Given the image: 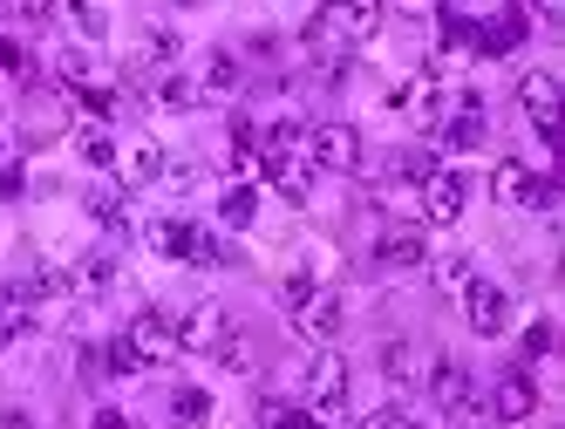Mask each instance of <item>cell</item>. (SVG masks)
I'll list each match as a JSON object with an SVG mask.
<instances>
[{"label":"cell","instance_id":"obj_1","mask_svg":"<svg viewBox=\"0 0 565 429\" xmlns=\"http://www.w3.org/2000/svg\"><path fill=\"white\" fill-rule=\"evenodd\" d=\"M423 388H429V396L443 403V416H483V388H477V375L463 368V362H429L423 368Z\"/></svg>","mask_w":565,"mask_h":429},{"label":"cell","instance_id":"obj_2","mask_svg":"<svg viewBox=\"0 0 565 429\" xmlns=\"http://www.w3.org/2000/svg\"><path fill=\"white\" fill-rule=\"evenodd\" d=\"M341 328H348V300H341L334 287H313V293L294 307V334H300V341H313V347H334V341H341Z\"/></svg>","mask_w":565,"mask_h":429},{"label":"cell","instance_id":"obj_3","mask_svg":"<svg viewBox=\"0 0 565 429\" xmlns=\"http://www.w3.org/2000/svg\"><path fill=\"white\" fill-rule=\"evenodd\" d=\"M307 164L313 171H334V178L361 171V130L354 124H313L307 130Z\"/></svg>","mask_w":565,"mask_h":429},{"label":"cell","instance_id":"obj_4","mask_svg":"<svg viewBox=\"0 0 565 429\" xmlns=\"http://www.w3.org/2000/svg\"><path fill=\"white\" fill-rule=\"evenodd\" d=\"M491 199L518 205V212H558V191L545 178H532V164H498L491 171Z\"/></svg>","mask_w":565,"mask_h":429},{"label":"cell","instance_id":"obj_5","mask_svg":"<svg viewBox=\"0 0 565 429\" xmlns=\"http://www.w3.org/2000/svg\"><path fill=\"white\" fill-rule=\"evenodd\" d=\"M124 341L137 347V362H143V368H171V362H178V321H171V314H157V307H143V314L124 328Z\"/></svg>","mask_w":565,"mask_h":429},{"label":"cell","instance_id":"obj_6","mask_svg":"<svg viewBox=\"0 0 565 429\" xmlns=\"http://www.w3.org/2000/svg\"><path fill=\"white\" fill-rule=\"evenodd\" d=\"M307 403L320 416H341L348 409V362L334 355V347H320V355H313V368H307Z\"/></svg>","mask_w":565,"mask_h":429},{"label":"cell","instance_id":"obj_7","mask_svg":"<svg viewBox=\"0 0 565 429\" xmlns=\"http://www.w3.org/2000/svg\"><path fill=\"white\" fill-rule=\"evenodd\" d=\"M225 328H232L225 307H218V300H198L191 314L178 321V355H212V347L225 341Z\"/></svg>","mask_w":565,"mask_h":429},{"label":"cell","instance_id":"obj_8","mask_svg":"<svg viewBox=\"0 0 565 429\" xmlns=\"http://www.w3.org/2000/svg\"><path fill=\"white\" fill-rule=\"evenodd\" d=\"M463 314H470L477 334H504V321H511V293H504L498 280H470V287H463Z\"/></svg>","mask_w":565,"mask_h":429},{"label":"cell","instance_id":"obj_9","mask_svg":"<svg viewBox=\"0 0 565 429\" xmlns=\"http://www.w3.org/2000/svg\"><path fill=\"white\" fill-rule=\"evenodd\" d=\"M184 62V42L164 28V21H150L143 34H137V49H130V68L137 75H164V68H178Z\"/></svg>","mask_w":565,"mask_h":429},{"label":"cell","instance_id":"obj_10","mask_svg":"<svg viewBox=\"0 0 565 429\" xmlns=\"http://www.w3.org/2000/svg\"><path fill=\"white\" fill-rule=\"evenodd\" d=\"M532 409H539V382H532V368H504L498 388H491V416H498V422H524Z\"/></svg>","mask_w":565,"mask_h":429},{"label":"cell","instance_id":"obj_11","mask_svg":"<svg viewBox=\"0 0 565 429\" xmlns=\"http://www.w3.org/2000/svg\"><path fill=\"white\" fill-rule=\"evenodd\" d=\"M328 28L341 34V49H348V42H375L382 0H328Z\"/></svg>","mask_w":565,"mask_h":429},{"label":"cell","instance_id":"obj_12","mask_svg":"<svg viewBox=\"0 0 565 429\" xmlns=\"http://www.w3.org/2000/svg\"><path fill=\"white\" fill-rule=\"evenodd\" d=\"M395 109H402V116H416L423 130H436V116H443V75H436V68L409 75V83L395 89Z\"/></svg>","mask_w":565,"mask_h":429},{"label":"cell","instance_id":"obj_13","mask_svg":"<svg viewBox=\"0 0 565 429\" xmlns=\"http://www.w3.org/2000/svg\"><path fill=\"white\" fill-rule=\"evenodd\" d=\"M116 178H124L130 191H143V184H164V150H157L150 137H130L124 150H116Z\"/></svg>","mask_w":565,"mask_h":429},{"label":"cell","instance_id":"obj_14","mask_svg":"<svg viewBox=\"0 0 565 429\" xmlns=\"http://www.w3.org/2000/svg\"><path fill=\"white\" fill-rule=\"evenodd\" d=\"M423 218L429 225H457L463 218V178L457 171H429L423 178Z\"/></svg>","mask_w":565,"mask_h":429},{"label":"cell","instance_id":"obj_15","mask_svg":"<svg viewBox=\"0 0 565 429\" xmlns=\"http://www.w3.org/2000/svg\"><path fill=\"white\" fill-rule=\"evenodd\" d=\"M375 266H382V272H416V266H429L423 232H409V225L382 232V239H375Z\"/></svg>","mask_w":565,"mask_h":429},{"label":"cell","instance_id":"obj_16","mask_svg":"<svg viewBox=\"0 0 565 429\" xmlns=\"http://www.w3.org/2000/svg\"><path fill=\"white\" fill-rule=\"evenodd\" d=\"M266 184L279 191V199H294V205H307V191H313V164H300L294 150H266Z\"/></svg>","mask_w":565,"mask_h":429},{"label":"cell","instance_id":"obj_17","mask_svg":"<svg viewBox=\"0 0 565 429\" xmlns=\"http://www.w3.org/2000/svg\"><path fill=\"white\" fill-rule=\"evenodd\" d=\"M518 103L532 109V124H539V130H545V124H558V103H565L558 75H552V68H532V75H518Z\"/></svg>","mask_w":565,"mask_h":429},{"label":"cell","instance_id":"obj_18","mask_svg":"<svg viewBox=\"0 0 565 429\" xmlns=\"http://www.w3.org/2000/svg\"><path fill=\"white\" fill-rule=\"evenodd\" d=\"M150 246L164 259H198V246H205V232H198L191 218H157L150 225Z\"/></svg>","mask_w":565,"mask_h":429},{"label":"cell","instance_id":"obj_19","mask_svg":"<svg viewBox=\"0 0 565 429\" xmlns=\"http://www.w3.org/2000/svg\"><path fill=\"white\" fill-rule=\"evenodd\" d=\"M423 347L416 341H382V375L395 382V388H423Z\"/></svg>","mask_w":565,"mask_h":429},{"label":"cell","instance_id":"obj_20","mask_svg":"<svg viewBox=\"0 0 565 429\" xmlns=\"http://www.w3.org/2000/svg\"><path fill=\"white\" fill-rule=\"evenodd\" d=\"M470 42H477L483 55H511V49L524 42V14H518V8H504V14H498L491 28H477V34H470Z\"/></svg>","mask_w":565,"mask_h":429},{"label":"cell","instance_id":"obj_21","mask_svg":"<svg viewBox=\"0 0 565 429\" xmlns=\"http://www.w3.org/2000/svg\"><path fill=\"white\" fill-rule=\"evenodd\" d=\"M150 96H157V109H171V116H184V109H198V83L191 75H178V68H164L150 83Z\"/></svg>","mask_w":565,"mask_h":429},{"label":"cell","instance_id":"obj_22","mask_svg":"<svg viewBox=\"0 0 565 429\" xmlns=\"http://www.w3.org/2000/svg\"><path fill=\"white\" fill-rule=\"evenodd\" d=\"M75 34H83V42H103V34H109V14L96 8V0H62V8H55Z\"/></svg>","mask_w":565,"mask_h":429},{"label":"cell","instance_id":"obj_23","mask_svg":"<svg viewBox=\"0 0 565 429\" xmlns=\"http://www.w3.org/2000/svg\"><path fill=\"white\" fill-rule=\"evenodd\" d=\"M68 287H75V293H109V287H116V259H109V253H89L83 266L68 272Z\"/></svg>","mask_w":565,"mask_h":429},{"label":"cell","instance_id":"obj_24","mask_svg":"<svg viewBox=\"0 0 565 429\" xmlns=\"http://www.w3.org/2000/svg\"><path fill=\"white\" fill-rule=\"evenodd\" d=\"M238 75H246V68H238V55L218 49V55L205 62V75H198V96H232V89H238Z\"/></svg>","mask_w":565,"mask_h":429},{"label":"cell","instance_id":"obj_25","mask_svg":"<svg viewBox=\"0 0 565 429\" xmlns=\"http://www.w3.org/2000/svg\"><path fill=\"white\" fill-rule=\"evenodd\" d=\"M253 212H259V191H253V184H232L225 199H218V218H225L232 232H246V225H253Z\"/></svg>","mask_w":565,"mask_h":429},{"label":"cell","instance_id":"obj_26","mask_svg":"<svg viewBox=\"0 0 565 429\" xmlns=\"http://www.w3.org/2000/svg\"><path fill=\"white\" fill-rule=\"evenodd\" d=\"M212 355H218V362H225L232 375H253V368H259V347H253L246 334H232V328H225V341L212 347Z\"/></svg>","mask_w":565,"mask_h":429},{"label":"cell","instance_id":"obj_27","mask_svg":"<svg viewBox=\"0 0 565 429\" xmlns=\"http://www.w3.org/2000/svg\"><path fill=\"white\" fill-rule=\"evenodd\" d=\"M259 422H266V429H320V422H313L307 409H294V403H279V396H266V403H259Z\"/></svg>","mask_w":565,"mask_h":429},{"label":"cell","instance_id":"obj_28","mask_svg":"<svg viewBox=\"0 0 565 429\" xmlns=\"http://www.w3.org/2000/svg\"><path fill=\"white\" fill-rule=\"evenodd\" d=\"M75 150H83V164L116 171V137H109V130H83V137H75Z\"/></svg>","mask_w":565,"mask_h":429},{"label":"cell","instance_id":"obj_29","mask_svg":"<svg viewBox=\"0 0 565 429\" xmlns=\"http://www.w3.org/2000/svg\"><path fill=\"white\" fill-rule=\"evenodd\" d=\"M103 375H116V382H130V375H143V362H137V347L116 334L109 347H103Z\"/></svg>","mask_w":565,"mask_h":429},{"label":"cell","instance_id":"obj_30","mask_svg":"<svg viewBox=\"0 0 565 429\" xmlns=\"http://www.w3.org/2000/svg\"><path fill=\"white\" fill-rule=\"evenodd\" d=\"M89 218H96V225H109V232H124V225H130V218H124V191H109V184H103V191H89Z\"/></svg>","mask_w":565,"mask_h":429},{"label":"cell","instance_id":"obj_31","mask_svg":"<svg viewBox=\"0 0 565 429\" xmlns=\"http://www.w3.org/2000/svg\"><path fill=\"white\" fill-rule=\"evenodd\" d=\"M436 287H443V293H463V287H470V259H463V253L436 259Z\"/></svg>","mask_w":565,"mask_h":429},{"label":"cell","instance_id":"obj_32","mask_svg":"<svg viewBox=\"0 0 565 429\" xmlns=\"http://www.w3.org/2000/svg\"><path fill=\"white\" fill-rule=\"evenodd\" d=\"M552 347H558V334H552V321H532V328H524V362H545V355H552Z\"/></svg>","mask_w":565,"mask_h":429},{"label":"cell","instance_id":"obj_33","mask_svg":"<svg viewBox=\"0 0 565 429\" xmlns=\"http://www.w3.org/2000/svg\"><path fill=\"white\" fill-rule=\"evenodd\" d=\"M171 416H178V422H205V396H198V388H178V396H171Z\"/></svg>","mask_w":565,"mask_h":429},{"label":"cell","instance_id":"obj_34","mask_svg":"<svg viewBox=\"0 0 565 429\" xmlns=\"http://www.w3.org/2000/svg\"><path fill=\"white\" fill-rule=\"evenodd\" d=\"M402 422H409V416H402V409L388 403V409H369V416H361L354 429H402Z\"/></svg>","mask_w":565,"mask_h":429},{"label":"cell","instance_id":"obj_35","mask_svg":"<svg viewBox=\"0 0 565 429\" xmlns=\"http://www.w3.org/2000/svg\"><path fill=\"white\" fill-rule=\"evenodd\" d=\"M0 75H28V49L21 42H0Z\"/></svg>","mask_w":565,"mask_h":429},{"label":"cell","instance_id":"obj_36","mask_svg":"<svg viewBox=\"0 0 565 429\" xmlns=\"http://www.w3.org/2000/svg\"><path fill=\"white\" fill-rule=\"evenodd\" d=\"M307 293H313V280H307V272H294V280H287V287H279V300H287V307H300Z\"/></svg>","mask_w":565,"mask_h":429},{"label":"cell","instance_id":"obj_37","mask_svg":"<svg viewBox=\"0 0 565 429\" xmlns=\"http://www.w3.org/2000/svg\"><path fill=\"white\" fill-rule=\"evenodd\" d=\"M0 429H34V409H0Z\"/></svg>","mask_w":565,"mask_h":429},{"label":"cell","instance_id":"obj_38","mask_svg":"<svg viewBox=\"0 0 565 429\" xmlns=\"http://www.w3.org/2000/svg\"><path fill=\"white\" fill-rule=\"evenodd\" d=\"M89 429H137V422H130V416H116V409H103V416H96Z\"/></svg>","mask_w":565,"mask_h":429},{"label":"cell","instance_id":"obj_39","mask_svg":"<svg viewBox=\"0 0 565 429\" xmlns=\"http://www.w3.org/2000/svg\"><path fill=\"white\" fill-rule=\"evenodd\" d=\"M532 8H539L545 21H558V14H565V0H532Z\"/></svg>","mask_w":565,"mask_h":429},{"label":"cell","instance_id":"obj_40","mask_svg":"<svg viewBox=\"0 0 565 429\" xmlns=\"http://www.w3.org/2000/svg\"><path fill=\"white\" fill-rule=\"evenodd\" d=\"M388 8H409V14H423V8H436V0H388Z\"/></svg>","mask_w":565,"mask_h":429},{"label":"cell","instance_id":"obj_41","mask_svg":"<svg viewBox=\"0 0 565 429\" xmlns=\"http://www.w3.org/2000/svg\"><path fill=\"white\" fill-rule=\"evenodd\" d=\"M402 429H423V422H402Z\"/></svg>","mask_w":565,"mask_h":429},{"label":"cell","instance_id":"obj_42","mask_svg":"<svg viewBox=\"0 0 565 429\" xmlns=\"http://www.w3.org/2000/svg\"><path fill=\"white\" fill-rule=\"evenodd\" d=\"M0 164H8V150H0Z\"/></svg>","mask_w":565,"mask_h":429}]
</instances>
